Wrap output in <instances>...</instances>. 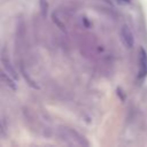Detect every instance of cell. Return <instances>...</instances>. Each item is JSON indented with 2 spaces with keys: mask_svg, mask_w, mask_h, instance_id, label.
<instances>
[{
  "mask_svg": "<svg viewBox=\"0 0 147 147\" xmlns=\"http://www.w3.org/2000/svg\"><path fill=\"white\" fill-rule=\"evenodd\" d=\"M139 69L141 76L147 75V53L144 48H140L139 53Z\"/></svg>",
  "mask_w": 147,
  "mask_h": 147,
  "instance_id": "obj_4",
  "label": "cell"
},
{
  "mask_svg": "<svg viewBox=\"0 0 147 147\" xmlns=\"http://www.w3.org/2000/svg\"><path fill=\"white\" fill-rule=\"evenodd\" d=\"M0 80L6 85V86H8L9 88H11V90H16V80L6 71H3V70H1L0 69Z\"/></svg>",
  "mask_w": 147,
  "mask_h": 147,
  "instance_id": "obj_3",
  "label": "cell"
},
{
  "mask_svg": "<svg viewBox=\"0 0 147 147\" xmlns=\"http://www.w3.org/2000/svg\"><path fill=\"white\" fill-rule=\"evenodd\" d=\"M1 62H2V64H3L5 69H6V71H7V72H8L15 80H17V78H18L17 72H16L15 68L13 67V64H11V62H10L9 54H8L6 47H3V48H2V52H1Z\"/></svg>",
  "mask_w": 147,
  "mask_h": 147,
  "instance_id": "obj_1",
  "label": "cell"
},
{
  "mask_svg": "<svg viewBox=\"0 0 147 147\" xmlns=\"http://www.w3.org/2000/svg\"><path fill=\"white\" fill-rule=\"evenodd\" d=\"M21 71H22L23 77H24V78H25V80L28 82V84H29L31 87H33V88H38V85L34 83V80H33V79H31V78L29 77V75H26V72H25V70H24V67H23V65H21Z\"/></svg>",
  "mask_w": 147,
  "mask_h": 147,
  "instance_id": "obj_5",
  "label": "cell"
},
{
  "mask_svg": "<svg viewBox=\"0 0 147 147\" xmlns=\"http://www.w3.org/2000/svg\"><path fill=\"white\" fill-rule=\"evenodd\" d=\"M119 3H129L130 2V0H117Z\"/></svg>",
  "mask_w": 147,
  "mask_h": 147,
  "instance_id": "obj_6",
  "label": "cell"
},
{
  "mask_svg": "<svg viewBox=\"0 0 147 147\" xmlns=\"http://www.w3.org/2000/svg\"><path fill=\"white\" fill-rule=\"evenodd\" d=\"M3 133V127H2V123H1V119H0V134Z\"/></svg>",
  "mask_w": 147,
  "mask_h": 147,
  "instance_id": "obj_7",
  "label": "cell"
},
{
  "mask_svg": "<svg viewBox=\"0 0 147 147\" xmlns=\"http://www.w3.org/2000/svg\"><path fill=\"white\" fill-rule=\"evenodd\" d=\"M121 39L123 41V44L127 47V48H131L133 45H134V37H133V33L131 31V29L127 26V25H123L121 28Z\"/></svg>",
  "mask_w": 147,
  "mask_h": 147,
  "instance_id": "obj_2",
  "label": "cell"
}]
</instances>
